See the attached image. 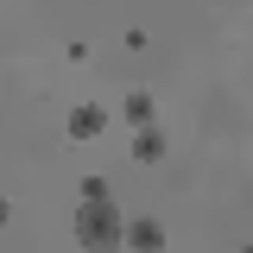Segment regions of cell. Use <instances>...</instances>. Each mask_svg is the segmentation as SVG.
<instances>
[{"label": "cell", "instance_id": "3957f363", "mask_svg": "<svg viewBox=\"0 0 253 253\" xmlns=\"http://www.w3.org/2000/svg\"><path fill=\"white\" fill-rule=\"evenodd\" d=\"M133 158H139V165L165 158V133H158V126H139V133H133Z\"/></svg>", "mask_w": 253, "mask_h": 253}, {"label": "cell", "instance_id": "6da1fadb", "mask_svg": "<svg viewBox=\"0 0 253 253\" xmlns=\"http://www.w3.org/2000/svg\"><path fill=\"white\" fill-rule=\"evenodd\" d=\"M76 241H83V247H121L126 241V215L108 196H83V203H76Z\"/></svg>", "mask_w": 253, "mask_h": 253}, {"label": "cell", "instance_id": "5b68a950", "mask_svg": "<svg viewBox=\"0 0 253 253\" xmlns=\"http://www.w3.org/2000/svg\"><path fill=\"white\" fill-rule=\"evenodd\" d=\"M121 114H126L133 126H152V95H139V89H133V95H126V108H121Z\"/></svg>", "mask_w": 253, "mask_h": 253}, {"label": "cell", "instance_id": "7a4b0ae2", "mask_svg": "<svg viewBox=\"0 0 253 253\" xmlns=\"http://www.w3.org/2000/svg\"><path fill=\"white\" fill-rule=\"evenodd\" d=\"M108 126V108H95V101H83V108H70V139H95Z\"/></svg>", "mask_w": 253, "mask_h": 253}, {"label": "cell", "instance_id": "277c9868", "mask_svg": "<svg viewBox=\"0 0 253 253\" xmlns=\"http://www.w3.org/2000/svg\"><path fill=\"white\" fill-rule=\"evenodd\" d=\"M126 241L133 247H165V228L158 221H126Z\"/></svg>", "mask_w": 253, "mask_h": 253}]
</instances>
